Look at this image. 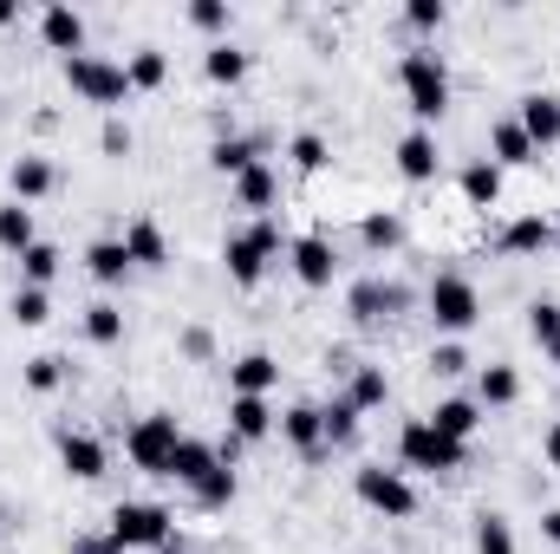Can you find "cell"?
<instances>
[{
	"instance_id": "obj_1",
	"label": "cell",
	"mask_w": 560,
	"mask_h": 554,
	"mask_svg": "<svg viewBox=\"0 0 560 554\" xmlns=\"http://www.w3.org/2000/svg\"><path fill=\"white\" fill-rule=\"evenodd\" d=\"M398 85H405V105H411L418 131H430V125L450 112V72H443V59H436L430 46L405 53V66H398Z\"/></svg>"
},
{
	"instance_id": "obj_2",
	"label": "cell",
	"mask_w": 560,
	"mask_h": 554,
	"mask_svg": "<svg viewBox=\"0 0 560 554\" xmlns=\"http://www.w3.org/2000/svg\"><path fill=\"white\" fill-rule=\"evenodd\" d=\"M275 255H280V222L275 216H255L248 229H235V235L222 242V268H229L235 287H261V275H268Z\"/></svg>"
},
{
	"instance_id": "obj_3",
	"label": "cell",
	"mask_w": 560,
	"mask_h": 554,
	"mask_svg": "<svg viewBox=\"0 0 560 554\" xmlns=\"http://www.w3.org/2000/svg\"><path fill=\"white\" fill-rule=\"evenodd\" d=\"M463 457H469V443H450L430 417H405V430H398V463L405 470L450 476V470H463Z\"/></svg>"
},
{
	"instance_id": "obj_4",
	"label": "cell",
	"mask_w": 560,
	"mask_h": 554,
	"mask_svg": "<svg viewBox=\"0 0 560 554\" xmlns=\"http://www.w3.org/2000/svg\"><path fill=\"white\" fill-rule=\"evenodd\" d=\"M105 535H112L125 554H138V549L163 554L170 542H176V516H170L163 503H118L112 522H105Z\"/></svg>"
},
{
	"instance_id": "obj_5",
	"label": "cell",
	"mask_w": 560,
	"mask_h": 554,
	"mask_svg": "<svg viewBox=\"0 0 560 554\" xmlns=\"http://www.w3.org/2000/svg\"><path fill=\"white\" fill-rule=\"evenodd\" d=\"M352 489H359V503H365L372 516H385V522H405V516H418V483H411L405 470L365 463V470H352Z\"/></svg>"
},
{
	"instance_id": "obj_6",
	"label": "cell",
	"mask_w": 560,
	"mask_h": 554,
	"mask_svg": "<svg viewBox=\"0 0 560 554\" xmlns=\"http://www.w3.org/2000/svg\"><path fill=\"white\" fill-rule=\"evenodd\" d=\"M423 307H430V320H436V333H469L476 320H482V293H476V280L469 275H436L423 287Z\"/></svg>"
},
{
	"instance_id": "obj_7",
	"label": "cell",
	"mask_w": 560,
	"mask_h": 554,
	"mask_svg": "<svg viewBox=\"0 0 560 554\" xmlns=\"http://www.w3.org/2000/svg\"><path fill=\"white\" fill-rule=\"evenodd\" d=\"M189 430L176 424L170 412H150L131 424V437H125V457L138 463L143 476H170V463H176V443H183Z\"/></svg>"
},
{
	"instance_id": "obj_8",
	"label": "cell",
	"mask_w": 560,
	"mask_h": 554,
	"mask_svg": "<svg viewBox=\"0 0 560 554\" xmlns=\"http://www.w3.org/2000/svg\"><path fill=\"white\" fill-rule=\"evenodd\" d=\"M66 85H72L85 105H98V112H118V105L131 99V79H125V66H118V59H98V53H79V59H66Z\"/></svg>"
},
{
	"instance_id": "obj_9",
	"label": "cell",
	"mask_w": 560,
	"mask_h": 554,
	"mask_svg": "<svg viewBox=\"0 0 560 554\" xmlns=\"http://www.w3.org/2000/svg\"><path fill=\"white\" fill-rule=\"evenodd\" d=\"M405 300H411V293H405V287H398V280H352V293H346V313H352V320H359V326H378V320H392V313H405Z\"/></svg>"
},
{
	"instance_id": "obj_10",
	"label": "cell",
	"mask_w": 560,
	"mask_h": 554,
	"mask_svg": "<svg viewBox=\"0 0 560 554\" xmlns=\"http://www.w3.org/2000/svg\"><path fill=\"white\" fill-rule=\"evenodd\" d=\"M59 463H66V476H79V483H98L105 476V443L92 437V430H59Z\"/></svg>"
},
{
	"instance_id": "obj_11",
	"label": "cell",
	"mask_w": 560,
	"mask_h": 554,
	"mask_svg": "<svg viewBox=\"0 0 560 554\" xmlns=\"http://www.w3.org/2000/svg\"><path fill=\"white\" fill-rule=\"evenodd\" d=\"M515 125L528 131V143H535V150L560 143V92H528V99L515 105Z\"/></svg>"
},
{
	"instance_id": "obj_12",
	"label": "cell",
	"mask_w": 560,
	"mask_h": 554,
	"mask_svg": "<svg viewBox=\"0 0 560 554\" xmlns=\"http://www.w3.org/2000/svg\"><path fill=\"white\" fill-rule=\"evenodd\" d=\"M275 430H280V417H275L268 399H235V392H229V437H235V443H268Z\"/></svg>"
},
{
	"instance_id": "obj_13",
	"label": "cell",
	"mask_w": 560,
	"mask_h": 554,
	"mask_svg": "<svg viewBox=\"0 0 560 554\" xmlns=\"http://www.w3.org/2000/svg\"><path fill=\"white\" fill-rule=\"evenodd\" d=\"M280 385V359L275 353H242L235 366H229V392L235 399H268Z\"/></svg>"
},
{
	"instance_id": "obj_14",
	"label": "cell",
	"mask_w": 560,
	"mask_h": 554,
	"mask_svg": "<svg viewBox=\"0 0 560 554\" xmlns=\"http://www.w3.org/2000/svg\"><path fill=\"white\" fill-rule=\"evenodd\" d=\"M287 255H293L300 287H332V275H339V255H332V242H326V235H300Z\"/></svg>"
},
{
	"instance_id": "obj_15",
	"label": "cell",
	"mask_w": 560,
	"mask_h": 554,
	"mask_svg": "<svg viewBox=\"0 0 560 554\" xmlns=\"http://www.w3.org/2000/svg\"><path fill=\"white\" fill-rule=\"evenodd\" d=\"M39 39H46L52 53L79 59V53H85V13H79V7H66V0H59V7H46V13H39Z\"/></svg>"
},
{
	"instance_id": "obj_16",
	"label": "cell",
	"mask_w": 560,
	"mask_h": 554,
	"mask_svg": "<svg viewBox=\"0 0 560 554\" xmlns=\"http://www.w3.org/2000/svg\"><path fill=\"white\" fill-rule=\"evenodd\" d=\"M215 470H222V450H215V443H202V437H183V443H176V463H170V476H176L189 496H196V489H202Z\"/></svg>"
},
{
	"instance_id": "obj_17",
	"label": "cell",
	"mask_w": 560,
	"mask_h": 554,
	"mask_svg": "<svg viewBox=\"0 0 560 554\" xmlns=\"http://www.w3.org/2000/svg\"><path fill=\"white\" fill-rule=\"evenodd\" d=\"M52 183H59V170L46 163V157H13V170H7V189H13V203H39V196H52Z\"/></svg>"
},
{
	"instance_id": "obj_18",
	"label": "cell",
	"mask_w": 560,
	"mask_h": 554,
	"mask_svg": "<svg viewBox=\"0 0 560 554\" xmlns=\"http://www.w3.org/2000/svg\"><path fill=\"white\" fill-rule=\"evenodd\" d=\"M555 249V216H515L509 229H502V255H548Z\"/></svg>"
},
{
	"instance_id": "obj_19",
	"label": "cell",
	"mask_w": 560,
	"mask_h": 554,
	"mask_svg": "<svg viewBox=\"0 0 560 554\" xmlns=\"http://www.w3.org/2000/svg\"><path fill=\"white\" fill-rule=\"evenodd\" d=\"M436 163H443L436 131H405V138H398V176H405V183H430Z\"/></svg>"
},
{
	"instance_id": "obj_20",
	"label": "cell",
	"mask_w": 560,
	"mask_h": 554,
	"mask_svg": "<svg viewBox=\"0 0 560 554\" xmlns=\"http://www.w3.org/2000/svg\"><path fill=\"white\" fill-rule=\"evenodd\" d=\"M535 157H541V150L528 143V131H522L515 118H495V125H489V163H495V170H515V163H535Z\"/></svg>"
},
{
	"instance_id": "obj_21",
	"label": "cell",
	"mask_w": 560,
	"mask_h": 554,
	"mask_svg": "<svg viewBox=\"0 0 560 554\" xmlns=\"http://www.w3.org/2000/svg\"><path fill=\"white\" fill-rule=\"evenodd\" d=\"M280 437H287L300 457H319V450H326V424H319V405H293V412H280Z\"/></svg>"
},
{
	"instance_id": "obj_22",
	"label": "cell",
	"mask_w": 560,
	"mask_h": 554,
	"mask_svg": "<svg viewBox=\"0 0 560 554\" xmlns=\"http://www.w3.org/2000/svg\"><path fill=\"white\" fill-rule=\"evenodd\" d=\"M125 255H131V268H163V262H170V235H163L150 216H138V222L125 229Z\"/></svg>"
},
{
	"instance_id": "obj_23",
	"label": "cell",
	"mask_w": 560,
	"mask_h": 554,
	"mask_svg": "<svg viewBox=\"0 0 560 554\" xmlns=\"http://www.w3.org/2000/svg\"><path fill=\"white\" fill-rule=\"evenodd\" d=\"M423 417H430L450 443H469V437L482 430V405H476V399H443L436 412H423Z\"/></svg>"
},
{
	"instance_id": "obj_24",
	"label": "cell",
	"mask_w": 560,
	"mask_h": 554,
	"mask_svg": "<svg viewBox=\"0 0 560 554\" xmlns=\"http://www.w3.org/2000/svg\"><path fill=\"white\" fill-rule=\"evenodd\" d=\"M235 203H242V209H255V216H268V209L280 203L275 163H255V170H242V176H235Z\"/></svg>"
},
{
	"instance_id": "obj_25",
	"label": "cell",
	"mask_w": 560,
	"mask_h": 554,
	"mask_svg": "<svg viewBox=\"0 0 560 554\" xmlns=\"http://www.w3.org/2000/svg\"><path fill=\"white\" fill-rule=\"evenodd\" d=\"M85 275L98 280V287H118V280L131 275V255H125V235H105V242H92V249H85Z\"/></svg>"
},
{
	"instance_id": "obj_26",
	"label": "cell",
	"mask_w": 560,
	"mask_h": 554,
	"mask_svg": "<svg viewBox=\"0 0 560 554\" xmlns=\"http://www.w3.org/2000/svg\"><path fill=\"white\" fill-rule=\"evenodd\" d=\"M515 399H522V372H515V366H482V372H476V405H482V412H489V405L502 412V405H515Z\"/></svg>"
},
{
	"instance_id": "obj_27",
	"label": "cell",
	"mask_w": 560,
	"mask_h": 554,
	"mask_svg": "<svg viewBox=\"0 0 560 554\" xmlns=\"http://www.w3.org/2000/svg\"><path fill=\"white\" fill-rule=\"evenodd\" d=\"M33 242H39V229H33V209L7 196V203H0V249H7V255H26Z\"/></svg>"
},
{
	"instance_id": "obj_28",
	"label": "cell",
	"mask_w": 560,
	"mask_h": 554,
	"mask_svg": "<svg viewBox=\"0 0 560 554\" xmlns=\"http://www.w3.org/2000/svg\"><path fill=\"white\" fill-rule=\"evenodd\" d=\"M202 72H209V85H242V79H248V53L229 46V39H215V46L202 53Z\"/></svg>"
},
{
	"instance_id": "obj_29",
	"label": "cell",
	"mask_w": 560,
	"mask_h": 554,
	"mask_svg": "<svg viewBox=\"0 0 560 554\" xmlns=\"http://www.w3.org/2000/svg\"><path fill=\"white\" fill-rule=\"evenodd\" d=\"M385 399H392L385 366H359V372H352V385H346V405H352V412H378Z\"/></svg>"
},
{
	"instance_id": "obj_30",
	"label": "cell",
	"mask_w": 560,
	"mask_h": 554,
	"mask_svg": "<svg viewBox=\"0 0 560 554\" xmlns=\"http://www.w3.org/2000/svg\"><path fill=\"white\" fill-rule=\"evenodd\" d=\"M209 163H215L222 176H242V170L261 163V138H215L209 143Z\"/></svg>"
},
{
	"instance_id": "obj_31",
	"label": "cell",
	"mask_w": 560,
	"mask_h": 554,
	"mask_svg": "<svg viewBox=\"0 0 560 554\" xmlns=\"http://www.w3.org/2000/svg\"><path fill=\"white\" fill-rule=\"evenodd\" d=\"M79 326H85V339H92V346H118V339H125V307H112V300H92Z\"/></svg>"
},
{
	"instance_id": "obj_32",
	"label": "cell",
	"mask_w": 560,
	"mask_h": 554,
	"mask_svg": "<svg viewBox=\"0 0 560 554\" xmlns=\"http://www.w3.org/2000/svg\"><path fill=\"white\" fill-rule=\"evenodd\" d=\"M125 79H131V92H156V85L170 79V59H163V46H138V53L125 59Z\"/></svg>"
},
{
	"instance_id": "obj_33",
	"label": "cell",
	"mask_w": 560,
	"mask_h": 554,
	"mask_svg": "<svg viewBox=\"0 0 560 554\" xmlns=\"http://www.w3.org/2000/svg\"><path fill=\"white\" fill-rule=\"evenodd\" d=\"M59 268H66V255H59L52 242H33V249L20 255V280H26V287H52Z\"/></svg>"
},
{
	"instance_id": "obj_34",
	"label": "cell",
	"mask_w": 560,
	"mask_h": 554,
	"mask_svg": "<svg viewBox=\"0 0 560 554\" xmlns=\"http://www.w3.org/2000/svg\"><path fill=\"white\" fill-rule=\"evenodd\" d=\"M476 554H515V522L502 509H482L476 516Z\"/></svg>"
},
{
	"instance_id": "obj_35",
	"label": "cell",
	"mask_w": 560,
	"mask_h": 554,
	"mask_svg": "<svg viewBox=\"0 0 560 554\" xmlns=\"http://www.w3.org/2000/svg\"><path fill=\"white\" fill-rule=\"evenodd\" d=\"M463 196H469L476 209H489V203H502V170H495L489 157H482V163H469V170H463Z\"/></svg>"
},
{
	"instance_id": "obj_36",
	"label": "cell",
	"mask_w": 560,
	"mask_h": 554,
	"mask_svg": "<svg viewBox=\"0 0 560 554\" xmlns=\"http://www.w3.org/2000/svg\"><path fill=\"white\" fill-rule=\"evenodd\" d=\"M287 163H293L300 176H313V170H326V163H332V143L319 138V131H300V138L287 143Z\"/></svg>"
},
{
	"instance_id": "obj_37",
	"label": "cell",
	"mask_w": 560,
	"mask_h": 554,
	"mask_svg": "<svg viewBox=\"0 0 560 554\" xmlns=\"http://www.w3.org/2000/svg\"><path fill=\"white\" fill-rule=\"evenodd\" d=\"M20 379H26V392H39V399H46V392H59V385H66V359H59V353H39V359H26V372H20Z\"/></svg>"
},
{
	"instance_id": "obj_38",
	"label": "cell",
	"mask_w": 560,
	"mask_h": 554,
	"mask_svg": "<svg viewBox=\"0 0 560 554\" xmlns=\"http://www.w3.org/2000/svg\"><path fill=\"white\" fill-rule=\"evenodd\" d=\"M7 313H13L20 326H46V320H52V300H46V287H20Z\"/></svg>"
},
{
	"instance_id": "obj_39",
	"label": "cell",
	"mask_w": 560,
	"mask_h": 554,
	"mask_svg": "<svg viewBox=\"0 0 560 554\" xmlns=\"http://www.w3.org/2000/svg\"><path fill=\"white\" fill-rule=\"evenodd\" d=\"M319 424H326V443H352V437H359V412H352L346 399L319 405Z\"/></svg>"
},
{
	"instance_id": "obj_40",
	"label": "cell",
	"mask_w": 560,
	"mask_h": 554,
	"mask_svg": "<svg viewBox=\"0 0 560 554\" xmlns=\"http://www.w3.org/2000/svg\"><path fill=\"white\" fill-rule=\"evenodd\" d=\"M235 489H242V483H235V463H222V470L196 489V503H202V509H229V503H235Z\"/></svg>"
},
{
	"instance_id": "obj_41",
	"label": "cell",
	"mask_w": 560,
	"mask_h": 554,
	"mask_svg": "<svg viewBox=\"0 0 560 554\" xmlns=\"http://www.w3.org/2000/svg\"><path fill=\"white\" fill-rule=\"evenodd\" d=\"M359 235H365V249H398V242H405V222H398V216H365Z\"/></svg>"
},
{
	"instance_id": "obj_42",
	"label": "cell",
	"mask_w": 560,
	"mask_h": 554,
	"mask_svg": "<svg viewBox=\"0 0 560 554\" xmlns=\"http://www.w3.org/2000/svg\"><path fill=\"white\" fill-rule=\"evenodd\" d=\"M430 372H436V379H463V372H469V353H463L456 339H443V346H430Z\"/></svg>"
},
{
	"instance_id": "obj_43",
	"label": "cell",
	"mask_w": 560,
	"mask_h": 554,
	"mask_svg": "<svg viewBox=\"0 0 560 554\" xmlns=\"http://www.w3.org/2000/svg\"><path fill=\"white\" fill-rule=\"evenodd\" d=\"M528 333H535L541 346H555L560 339V300H535V307H528Z\"/></svg>"
},
{
	"instance_id": "obj_44",
	"label": "cell",
	"mask_w": 560,
	"mask_h": 554,
	"mask_svg": "<svg viewBox=\"0 0 560 554\" xmlns=\"http://www.w3.org/2000/svg\"><path fill=\"white\" fill-rule=\"evenodd\" d=\"M443 20H450L443 0H411V7H405V26H411V33H436Z\"/></svg>"
},
{
	"instance_id": "obj_45",
	"label": "cell",
	"mask_w": 560,
	"mask_h": 554,
	"mask_svg": "<svg viewBox=\"0 0 560 554\" xmlns=\"http://www.w3.org/2000/svg\"><path fill=\"white\" fill-rule=\"evenodd\" d=\"M229 20H235V13H229L222 0H196V7H189V26H196V33H229Z\"/></svg>"
},
{
	"instance_id": "obj_46",
	"label": "cell",
	"mask_w": 560,
	"mask_h": 554,
	"mask_svg": "<svg viewBox=\"0 0 560 554\" xmlns=\"http://www.w3.org/2000/svg\"><path fill=\"white\" fill-rule=\"evenodd\" d=\"M131 125H125V118H105V131H98V150H105V157H131Z\"/></svg>"
},
{
	"instance_id": "obj_47",
	"label": "cell",
	"mask_w": 560,
	"mask_h": 554,
	"mask_svg": "<svg viewBox=\"0 0 560 554\" xmlns=\"http://www.w3.org/2000/svg\"><path fill=\"white\" fill-rule=\"evenodd\" d=\"M183 353H189V359H209V353H215V339H209L202 326H189V333H183Z\"/></svg>"
},
{
	"instance_id": "obj_48",
	"label": "cell",
	"mask_w": 560,
	"mask_h": 554,
	"mask_svg": "<svg viewBox=\"0 0 560 554\" xmlns=\"http://www.w3.org/2000/svg\"><path fill=\"white\" fill-rule=\"evenodd\" d=\"M72 554H125L112 535H85V542H72Z\"/></svg>"
},
{
	"instance_id": "obj_49",
	"label": "cell",
	"mask_w": 560,
	"mask_h": 554,
	"mask_svg": "<svg viewBox=\"0 0 560 554\" xmlns=\"http://www.w3.org/2000/svg\"><path fill=\"white\" fill-rule=\"evenodd\" d=\"M541 457H548V470H560V417L548 424V437H541Z\"/></svg>"
},
{
	"instance_id": "obj_50",
	"label": "cell",
	"mask_w": 560,
	"mask_h": 554,
	"mask_svg": "<svg viewBox=\"0 0 560 554\" xmlns=\"http://www.w3.org/2000/svg\"><path fill=\"white\" fill-rule=\"evenodd\" d=\"M541 535H548V542L560 549V509H548V516H541Z\"/></svg>"
},
{
	"instance_id": "obj_51",
	"label": "cell",
	"mask_w": 560,
	"mask_h": 554,
	"mask_svg": "<svg viewBox=\"0 0 560 554\" xmlns=\"http://www.w3.org/2000/svg\"><path fill=\"white\" fill-rule=\"evenodd\" d=\"M13 13H20V7H13V0H0V26H13Z\"/></svg>"
},
{
	"instance_id": "obj_52",
	"label": "cell",
	"mask_w": 560,
	"mask_h": 554,
	"mask_svg": "<svg viewBox=\"0 0 560 554\" xmlns=\"http://www.w3.org/2000/svg\"><path fill=\"white\" fill-rule=\"evenodd\" d=\"M541 353H548V366H560V339H555V346H541Z\"/></svg>"
}]
</instances>
